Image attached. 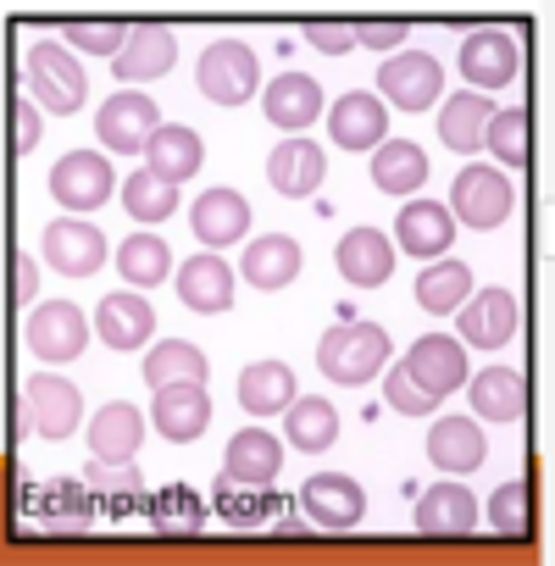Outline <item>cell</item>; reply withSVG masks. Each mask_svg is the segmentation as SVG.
Wrapping results in <instances>:
<instances>
[{
    "instance_id": "cell-29",
    "label": "cell",
    "mask_w": 555,
    "mask_h": 566,
    "mask_svg": "<svg viewBox=\"0 0 555 566\" xmlns=\"http://www.w3.org/2000/svg\"><path fill=\"white\" fill-rule=\"evenodd\" d=\"M428 461L439 472H472V467H483V428L472 417H439L428 428Z\"/></svg>"
},
{
    "instance_id": "cell-22",
    "label": "cell",
    "mask_w": 555,
    "mask_h": 566,
    "mask_svg": "<svg viewBox=\"0 0 555 566\" xmlns=\"http://www.w3.org/2000/svg\"><path fill=\"white\" fill-rule=\"evenodd\" d=\"M339 277L356 283V290H378V283H389L395 272V244L378 233V228H350L339 239Z\"/></svg>"
},
{
    "instance_id": "cell-38",
    "label": "cell",
    "mask_w": 555,
    "mask_h": 566,
    "mask_svg": "<svg viewBox=\"0 0 555 566\" xmlns=\"http://www.w3.org/2000/svg\"><path fill=\"white\" fill-rule=\"evenodd\" d=\"M494 106L483 95H455L439 106V139L450 150H483V128H489Z\"/></svg>"
},
{
    "instance_id": "cell-35",
    "label": "cell",
    "mask_w": 555,
    "mask_h": 566,
    "mask_svg": "<svg viewBox=\"0 0 555 566\" xmlns=\"http://www.w3.org/2000/svg\"><path fill=\"white\" fill-rule=\"evenodd\" d=\"M472 411L489 417V422H516L527 411V384L522 373H505V367H489L472 378Z\"/></svg>"
},
{
    "instance_id": "cell-18",
    "label": "cell",
    "mask_w": 555,
    "mask_h": 566,
    "mask_svg": "<svg viewBox=\"0 0 555 566\" xmlns=\"http://www.w3.org/2000/svg\"><path fill=\"white\" fill-rule=\"evenodd\" d=\"M323 178H328V156H323V145H312V139H284V145L266 156V184H272L278 195H290V200L317 195Z\"/></svg>"
},
{
    "instance_id": "cell-1",
    "label": "cell",
    "mask_w": 555,
    "mask_h": 566,
    "mask_svg": "<svg viewBox=\"0 0 555 566\" xmlns=\"http://www.w3.org/2000/svg\"><path fill=\"white\" fill-rule=\"evenodd\" d=\"M23 73H29V95H34L45 112H56V117H67V112H78V106L90 101L84 67H78L73 51L56 45V40H34V45L23 51Z\"/></svg>"
},
{
    "instance_id": "cell-30",
    "label": "cell",
    "mask_w": 555,
    "mask_h": 566,
    "mask_svg": "<svg viewBox=\"0 0 555 566\" xmlns=\"http://www.w3.org/2000/svg\"><path fill=\"white\" fill-rule=\"evenodd\" d=\"M239 406L250 417H278L295 406V373L284 361H255L239 373Z\"/></svg>"
},
{
    "instance_id": "cell-14",
    "label": "cell",
    "mask_w": 555,
    "mask_h": 566,
    "mask_svg": "<svg viewBox=\"0 0 555 566\" xmlns=\"http://www.w3.org/2000/svg\"><path fill=\"white\" fill-rule=\"evenodd\" d=\"M45 261L62 272V277H95L101 261H106V239L101 228H90L84 217H62L45 228Z\"/></svg>"
},
{
    "instance_id": "cell-32",
    "label": "cell",
    "mask_w": 555,
    "mask_h": 566,
    "mask_svg": "<svg viewBox=\"0 0 555 566\" xmlns=\"http://www.w3.org/2000/svg\"><path fill=\"white\" fill-rule=\"evenodd\" d=\"M211 505H217L233 527H255V522L272 516V505H284V500L272 494V483H250V478H233V472L222 467V478H217V489H211Z\"/></svg>"
},
{
    "instance_id": "cell-44",
    "label": "cell",
    "mask_w": 555,
    "mask_h": 566,
    "mask_svg": "<svg viewBox=\"0 0 555 566\" xmlns=\"http://www.w3.org/2000/svg\"><path fill=\"white\" fill-rule=\"evenodd\" d=\"M489 527H494L500 538H522V533L533 527V489H527L522 478H511V483L494 489V500H489Z\"/></svg>"
},
{
    "instance_id": "cell-41",
    "label": "cell",
    "mask_w": 555,
    "mask_h": 566,
    "mask_svg": "<svg viewBox=\"0 0 555 566\" xmlns=\"http://www.w3.org/2000/svg\"><path fill=\"white\" fill-rule=\"evenodd\" d=\"M90 483H56L45 494V511H40V527L45 533H90L95 527V505H90Z\"/></svg>"
},
{
    "instance_id": "cell-19",
    "label": "cell",
    "mask_w": 555,
    "mask_h": 566,
    "mask_svg": "<svg viewBox=\"0 0 555 566\" xmlns=\"http://www.w3.org/2000/svg\"><path fill=\"white\" fill-rule=\"evenodd\" d=\"M239 277L255 283V290H290L301 277V244L290 233H266V239H250L244 255H239Z\"/></svg>"
},
{
    "instance_id": "cell-34",
    "label": "cell",
    "mask_w": 555,
    "mask_h": 566,
    "mask_svg": "<svg viewBox=\"0 0 555 566\" xmlns=\"http://www.w3.org/2000/svg\"><path fill=\"white\" fill-rule=\"evenodd\" d=\"M472 295V266L467 261H433L422 277H417V306L433 312V317H455Z\"/></svg>"
},
{
    "instance_id": "cell-8",
    "label": "cell",
    "mask_w": 555,
    "mask_h": 566,
    "mask_svg": "<svg viewBox=\"0 0 555 566\" xmlns=\"http://www.w3.org/2000/svg\"><path fill=\"white\" fill-rule=\"evenodd\" d=\"M112 189H117L112 161H106V156H95V150H73V156H62V161H56V172H51V195H56L73 217L101 211V206L112 200Z\"/></svg>"
},
{
    "instance_id": "cell-7",
    "label": "cell",
    "mask_w": 555,
    "mask_h": 566,
    "mask_svg": "<svg viewBox=\"0 0 555 566\" xmlns=\"http://www.w3.org/2000/svg\"><path fill=\"white\" fill-rule=\"evenodd\" d=\"M29 350L51 367H67L90 350V317L73 301H51L29 312Z\"/></svg>"
},
{
    "instance_id": "cell-12",
    "label": "cell",
    "mask_w": 555,
    "mask_h": 566,
    "mask_svg": "<svg viewBox=\"0 0 555 566\" xmlns=\"http://www.w3.org/2000/svg\"><path fill=\"white\" fill-rule=\"evenodd\" d=\"M428 395H455L461 384H467V350H461V339H450V334H422L411 350H406V361H400Z\"/></svg>"
},
{
    "instance_id": "cell-48",
    "label": "cell",
    "mask_w": 555,
    "mask_h": 566,
    "mask_svg": "<svg viewBox=\"0 0 555 566\" xmlns=\"http://www.w3.org/2000/svg\"><path fill=\"white\" fill-rule=\"evenodd\" d=\"M306 45H317L323 56H345L356 45V29L350 23H306Z\"/></svg>"
},
{
    "instance_id": "cell-21",
    "label": "cell",
    "mask_w": 555,
    "mask_h": 566,
    "mask_svg": "<svg viewBox=\"0 0 555 566\" xmlns=\"http://www.w3.org/2000/svg\"><path fill=\"white\" fill-rule=\"evenodd\" d=\"M478 527V500L461 483H433L417 500V533L422 538H467Z\"/></svg>"
},
{
    "instance_id": "cell-20",
    "label": "cell",
    "mask_w": 555,
    "mask_h": 566,
    "mask_svg": "<svg viewBox=\"0 0 555 566\" xmlns=\"http://www.w3.org/2000/svg\"><path fill=\"white\" fill-rule=\"evenodd\" d=\"M172 62H178V40H172V29H167V23H139L112 67H117L123 84H150V78H167Z\"/></svg>"
},
{
    "instance_id": "cell-45",
    "label": "cell",
    "mask_w": 555,
    "mask_h": 566,
    "mask_svg": "<svg viewBox=\"0 0 555 566\" xmlns=\"http://www.w3.org/2000/svg\"><path fill=\"white\" fill-rule=\"evenodd\" d=\"M128 23H67L62 29V45L67 51H84V56H123V45H128Z\"/></svg>"
},
{
    "instance_id": "cell-23",
    "label": "cell",
    "mask_w": 555,
    "mask_h": 566,
    "mask_svg": "<svg viewBox=\"0 0 555 566\" xmlns=\"http://www.w3.org/2000/svg\"><path fill=\"white\" fill-rule=\"evenodd\" d=\"M261 112H266L278 128L301 134V128H312V123L323 117V90H317V78H306V73H278V78L266 84V95H261Z\"/></svg>"
},
{
    "instance_id": "cell-40",
    "label": "cell",
    "mask_w": 555,
    "mask_h": 566,
    "mask_svg": "<svg viewBox=\"0 0 555 566\" xmlns=\"http://www.w3.org/2000/svg\"><path fill=\"white\" fill-rule=\"evenodd\" d=\"M84 483H90V494H95L101 505H112V511H134V505L145 500V478H139L134 461H95V467L84 472Z\"/></svg>"
},
{
    "instance_id": "cell-26",
    "label": "cell",
    "mask_w": 555,
    "mask_h": 566,
    "mask_svg": "<svg viewBox=\"0 0 555 566\" xmlns=\"http://www.w3.org/2000/svg\"><path fill=\"white\" fill-rule=\"evenodd\" d=\"M189 222H195V239H200V244L222 250V244H233V239L250 233V200H244L239 189H211V195L195 200Z\"/></svg>"
},
{
    "instance_id": "cell-31",
    "label": "cell",
    "mask_w": 555,
    "mask_h": 566,
    "mask_svg": "<svg viewBox=\"0 0 555 566\" xmlns=\"http://www.w3.org/2000/svg\"><path fill=\"white\" fill-rule=\"evenodd\" d=\"M373 184L384 195H417L428 184V150L411 139H384L373 150Z\"/></svg>"
},
{
    "instance_id": "cell-9",
    "label": "cell",
    "mask_w": 555,
    "mask_h": 566,
    "mask_svg": "<svg viewBox=\"0 0 555 566\" xmlns=\"http://www.w3.org/2000/svg\"><path fill=\"white\" fill-rule=\"evenodd\" d=\"M301 505H306V516H312L323 533H345V527H356V522L367 516V494H362V483L345 478V472H312V478L301 483Z\"/></svg>"
},
{
    "instance_id": "cell-49",
    "label": "cell",
    "mask_w": 555,
    "mask_h": 566,
    "mask_svg": "<svg viewBox=\"0 0 555 566\" xmlns=\"http://www.w3.org/2000/svg\"><path fill=\"white\" fill-rule=\"evenodd\" d=\"M12 112H18V156H29V150L40 145V134H45L40 101H34V95H18V101H12Z\"/></svg>"
},
{
    "instance_id": "cell-37",
    "label": "cell",
    "mask_w": 555,
    "mask_h": 566,
    "mask_svg": "<svg viewBox=\"0 0 555 566\" xmlns=\"http://www.w3.org/2000/svg\"><path fill=\"white\" fill-rule=\"evenodd\" d=\"M145 384L150 389H167V384H206V350L189 345V339H161L150 356H145Z\"/></svg>"
},
{
    "instance_id": "cell-5",
    "label": "cell",
    "mask_w": 555,
    "mask_h": 566,
    "mask_svg": "<svg viewBox=\"0 0 555 566\" xmlns=\"http://www.w3.org/2000/svg\"><path fill=\"white\" fill-rule=\"evenodd\" d=\"M511 206H516V189L500 178V167L472 161V167L455 172V184H450V206H444V211H450L455 222L489 233V228H500V222L511 217Z\"/></svg>"
},
{
    "instance_id": "cell-6",
    "label": "cell",
    "mask_w": 555,
    "mask_h": 566,
    "mask_svg": "<svg viewBox=\"0 0 555 566\" xmlns=\"http://www.w3.org/2000/svg\"><path fill=\"white\" fill-rule=\"evenodd\" d=\"M378 95L389 106H400V112H428L444 95V73H439V62L428 51H395L378 67Z\"/></svg>"
},
{
    "instance_id": "cell-2",
    "label": "cell",
    "mask_w": 555,
    "mask_h": 566,
    "mask_svg": "<svg viewBox=\"0 0 555 566\" xmlns=\"http://www.w3.org/2000/svg\"><path fill=\"white\" fill-rule=\"evenodd\" d=\"M384 361H389V334L378 323H345V328L323 334V345H317V367L350 389L367 384L373 373H384Z\"/></svg>"
},
{
    "instance_id": "cell-46",
    "label": "cell",
    "mask_w": 555,
    "mask_h": 566,
    "mask_svg": "<svg viewBox=\"0 0 555 566\" xmlns=\"http://www.w3.org/2000/svg\"><path fill=\"white\" fill-rule=\"evenodd\" d=\"M200 500L189 494V489H167V494H156V505H150V522L161 527V533H200Z\"/></svg>"
},
{
    "instance_id": "cell-15",
    "label": "cell",
    "mask_w": 555,
    "mask_h": 566,
    "mask_svg": "<svg viewBox=\"0 0 555 566\" xmlns=\"http://www.w3.org/2000/svg\"><path fill=\"white\" fill-rule=\"evenodd\" d=\"M455 323H461V339H467V345L500 350V345H511L522 312H516V295H505V290H478V295H467V306L455 312Z\"/></svg>"
},
{
    "instance_id": "cell-51",
    "label": "cell",
    "mask_w": 555,
    "mask_h": 566,
    "mask_svg": "<svg viewBox=\"0 0 555 566\" xmlns=\"http://www.w3.org/2000/svg\"><path fill=\"white\" fill-rule=\"evenodd\" d=\"M34 295H40V261L34 255H18V301L34 306Z\"/></svg>"
},
{
    "instance_id": "cell-36",
    "label": "cell",
    "mask_w": 555,
    "mask_h": 566,
    "mask_svg": "<svg viewBox=\"0 0 555 566\" xmlns=\"http://www.w3.org/2000/svg\"><path fill=\"white\" fill-rule=\"evenodd\" d=\"M278 467H284V444H278L266 428H244L228 439V472L250 478V483H278Z\"/></svg>"
},
{
    "instance_id": "cell-42",
    "label": "cell",
    "mask_w": 555,
    "mask_h": 566,
    "mask_svg": "<svg viewBox=\"0 0 555 566\" xmlns=\"http://www.w3.org/2000/svg\"><path fill=\"white\" fill-rule=\"evenodd\" d=\"M527 134H533V117H527L522 106H505V112L489 117V128H483V150H494L505 167H522L527 150H533Z\"/></svg>"
},
{
    "instance_id": "cell-24",
    "label": "cell",
    "mask_w": 555,
    "mask_h": 566,
    "mask_svg": "<svg viewBox=\"0 0 555 566\" xmlns=\"http://www.w3.org/2000/svg\"><path fill=\"white\" fill-rule=\"evenodd\" d=\"M200 161H206V150H200V134L195 128H184V123H161L156 128V139L145 145V172H156L161 184H189L195 172H200Z\"/></svg>"
},
{
    "instance_id": "cell-4",
    "label": "cell",
    "mask_w": 555,
    "mask_h": 566,
    "mask_svg": "<svg viewBox=\"0 0 555 566\" xmlns=\"http://www.w3.org/2000/svg\"><path fill=\"white\" fill-rule=\"evenodd\" d=\"M195 78H200V95L211 106H244L255 95V84H261V62H255V51L244 40H211L200 51V73Z\"/></svg>"
},
{
    "instance_id": "cell-27",
    "label": "cell",
    "mask_w": 555,
    "mask_h": 566,
    "mask_svg": "<svg viewBox=\"0 0 555 566\" xmlns=\"http://www.w3.org/2000/svg\"><path fill=\"white\" fill-rule=\"evenodd\" d=\"M395 239L406 255H444L455 239V217L439 200H406L395 217Z\"/></svg>"
},
{
    "instance_id": "cell-17",
    "label": "cell",
    "mask_w": 555,
    "mask_h": 566,
    "mask_svg": "<svg viewBox=\"0 0 555 566\" xmlns=\"http://www.w3.org/2000/svg\"><path fill=\"white\" fill-rule=\"evenodd\" d=\"M150 417H156V433H161V439L189 444V439H200L206 422H211V395H206V384H167V389H156Z\"/></svg>"
},
{
    "instance_id": "cell-11",
    "label": "cell",
    "mask_w": 555,
    "mask_h": 566,
    "mask_svg": "<svg viewBox=\"0 0 555 566\" xmlns=\"http://www.w3.org/2000/svg\"><path fill=\"white\" fill-rule=\"evenodd\" d=\"M328 134L339 150H378L389 134V106L367 90H350L328 106Z\"/></svg>"
},
{
    "instance_id": "cell-13",
    "label": "cell",
    "mask_w": 555,
    "mask_h": 566,
    "mask_svg": "<svg viewBox=\"0 0 555 566\" xmlns=\"http://www.w3.org/2000/svg\"><path fill=\"white\" fill-rule=\"evenodd\" d=\"M516 67H522L516 34H505V29H478V34H467V45H461V73H467L478 90H505V84L516 78Z\"/></svg>"
},
{
    "instance_id": "cell-50",
    "label": "cell",
    "mask_w": 555,
    "mask_h": 566,
    "mask_svg": "<svg viewBox=\"0 0 555 566\" xmlns=\"http://www.w3.org/2000/svg\"><path fill=\"white\" fill-rule=\"evenodd\" d=\"M350 29H356V45H367V51H400V40H406L400 23H350Z\"/></svg>"
},
{
    "instance_id": "cell-25",
    "label": "cell",
    "mask_w": 555,
    "mask_h": 566,
    "mask_svg": "<svg viewBox=\"0 0 555 566\" xmlns=\"http://www.w3.org/2000/svg\"><path fill=\"white\" fill-rule=\"evenodd\" d=\"M95 323H101V345H112V350H145V339L156 334V312H150V301L139 290L106 295Z\"/></svg>"
},
{
    "instance_id": "cell-39",
    "label": "cell",
    "mask_w": 555,
    "mask_h": 566,
    "mask_svg": "<svg viewBox=\"0 0 555 566\" xmlns=\"http://www.w3.org/2000/svg\"><path fill=\"white\" fill-rule=\"evenodd\" d=\"M117 266H123V283H134L139 295H145V290H156V283L172 272L167 239H156V233H134V239H123V250H117Z\"/></svg>"
},
{
    "instance_id": "cell-10",
    "label": "cell",
    "mask_w": 555,
    "mask_h": 566,
    "mask_svg": "<svg viewBox=\"0 0 555 566\" xmlns=\"http://www.w3.org/2000/svg\"><path fill=\"white\" fill-rule=\"evenodd\" d=\"M156 128H161V106L150 95H134V90L112 95L95 117V134L106 150H145L156 139Z\"/></svg>"
},
{
    "instance_id": "cell-28",
    "label": "cell",
    "mask_w": 555,
    "mask_h": 566,
    "mask_svg": "<svg viewBox=\"0 0 555 566\" xmlns=\"http://www.w3.org/2000/svg\"><path fill=\"white\" fill-rule=\"evenodd\" d=\"M139 444H145V417H139L128 400L101 406V417L90 422V450H95V461H134Z\"/></svg>"
},
{
    "instance_id": "cell-47",
    "label": "cell",
    "mask_w": 555,
    "mask_h": 566,
    "mask_svg": "<svg viewBox=\"0 0 555 566\" xmlns=\"http://www.w3.org/2000/svg\"><path fill=\"white\" fill-rule=\"evenodd\" d=\"M384 395H389V406H395V411H406V417H433V411H439V395H428L406 367L384 373Z\"/></svg>"
},
{
    "instance_id": "cell-33",
    "label": "cell",
    "mask_w": 555,
    "mask_h": 566,
    "mask_svg": "<svg viewBox=\"0 0 555 566\" xmlns=\"http://www.w3.org/2000/svg\"><path fill=\"white\" fill-rule=\"evenodd\" d=\"M284 433H290L295 450L323 455V450L339 439V411H334L323 395H295V406L284 411Z\"/></svg>"
},
{
    "instance_id": "cell-43",
    "label": "cell",
    "mask_w": 555,
    "mask_h": 566,
    "mask_svg": "<svg viewBox=\"0 0 555 566\" xmlns=\"http://www.w3.org/2000/svg\"><path fill=\"white\" fill-rule=\"evenodd\" d=\"M123 206H128V217L134 222H167L172 211H178V189L172 184H161L156 172H134L128 184H123Z\"/></svg>"
},
{
    "instance_id": "cell-3",
    "label": "cell",
    "mask_w": 555,
    "mask_h": 566,
    "mask_svg": "<svg viewBox=\"0 0 555 566\" xmlns=\"http://www.w3.org/2000/svg\"><path fill=\"white\" fill-rule=\"evenodd\" d=\"M84 417V395L78 384L56 378V373H34L23 384V400H18V433H40V439H67Z\"/></svg>"
},
{
    "instance_id": "cell-16",
    "label": "cell",
    "mask_w": 555,
    "mask_h": 566,
    "mask_svg": "<svg viewBox=\"0 0 555 566\" xmlns=\"http://www.w3.org/2000/svg\"><path fill=\"white\" fill-rule=\"evenodd\" d=\"M178 301L189 312H200V317H222L233 306V266L222 255H211V250L206 255H189L178 266Z\"/></svg>"
}]
</instances>
